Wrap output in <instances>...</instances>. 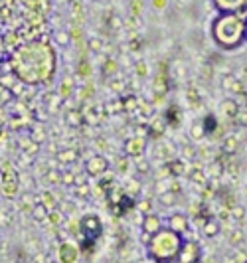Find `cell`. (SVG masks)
<instances>
[{
  "label": "cell",
  "mask_w": 247,
  "mask_h": 263,
  "mask_svg": "<svg viewBox=\"0 0 247 263\" xmlns=\"http://www.w3.org/2000/svg\"><path fill=\"white\" fill-rule=\"evenodd\" d=\"M245 40H247V20H245Z\"/></svg>",
  "instance_id": "cell-29"
},
{
  "label": "cell",
  "mask_w": 247,
  "mask_h": 263,
  "mask_svg": "<svg viewBox=\"0 0 247 263\" xmlns=\"http://www.w3.org/2000/svg\"><path fill=\"white\" fill-rule=\"evenodd\" d=\"M144 147H146V140H144L142 137H133V139H129L127 144H125V153H127L129 157H141V155L144 153Z\"/></svg>",
  "instance_id": "cell-9"
},
{
  "label": "cell",
  "mask_w": 247,
  "mask_h": 263,
  "mask_svg": "<svg viewBox=\"0 0 247 263\" xmlns=\"http://www.w3.org/2000/svg\"><path fill=\"white\" fill-rule=\"evenodd\" d=\"M206 133H204V127H202V123H198L196 127H194V133H192V137L194 139H202Z\"/></svg>",
  "instance_id": "cell-25"
},
{
  "label": "cell",
  "mask_w": 247,
  "mask_h": 263,
  "mask_svg": "<svg viewBox=\"0 0 247 263\" xmlns=\"http://www.w3.org/2000/svg\"><path fill=\"white\" fill-rule=\"evenodd\" d=\"M57 66V57L50 42L34 40L22 44L12 55V71L26 85L50 83Z\"/></svg>",
  "instance_id": "cell-1"
},
{
  "label": "cell",
  "mask_w": 247,
  "mask_h": 263,
  "mask_svg": "<svg viewBox=\"0 0 247 263\" xmlns=\"http://www.w3.org/2000/svg\"><path fill=\"white\" fill-rule=\"evenodd\" d=\"M159 229H162V222L157 214H146L144 220H142V231H146L148 236H152V233H157Z\"/></svg>",
  "instance_id": "cell-11"
},
{
  "label": "cell",
  "mask_w": 247,
  "mask_h": 263,
  "mask_svg": "<svg viewBox=\"0 0 247 263\" xmlns=\"http://www.w3.org/2000/svg\"><path fill=\"white\" fill-rule=\"evenodd\" d=\"M57 42L59 44H68L70 42V34L68 32H57Z\"/></svg>",
  "instance_id": "cell-27"
},
{
  "label": "cell",
  "mask_w": 247,
  "mask_h": 263,
  "mask_svg": "<svg viewBox=\"0 0 247 263\" xmlns=\"http://www.w3.org/2000/svg\"><path fill=\"white\" fill-rule=\"evenodd\" d=\"M237 149V137H228L224 140V151L226 153H233Z\"/></svg>",
  "instance_id": "cell-17"
},
{
  "label": "cell",
  "mask_w": 247,
  "mask_h": 263,
  "mask_svg": "<svg viewBox=\"0 0 247 263\" xmlns=\"http://www.w3.org/2000/svg\"><path fill=\"white\" fill-rule=\"evenodd\" d=\"M77 247L75 245H71V244H64L59 247V257H61V261L64 263H73L75 259H77Z\"/></svg>",
  "instance_id": "cell-12"
},
{
  "label": "cell",
  "mask_w": 247,
  "mask_h": 263,
  "mask_svg": "<svg viewBox=\"0 0 247 263\" xmlns=\"http://www.w3.org/2000/svg\"><path fill=\"white\" fill-rule=\"evenodd\" d=\"M243 263H247V259H245V261H243Z\"/></svg>",
  "instance_id": "cell-30"
},
{
  "label": "cell",
  "mask_w": 247,
  "mask_h": 263,
  "mask_svg": "<svg viewBox=\"0 0 247 263\" xmlns=\"http://www.w3.org/2000/svg\"><path fill=\"white\" fill-rule=\"evenodd\" d=\"M160 202H162V204H166V206H170L172 202H176V198H174V194H172V192H168V194H162V196H160Z\"/></svg>",
  "instance_id": "cell-21"
},
{
  "label": "cell",
  "mask_w": 247,
  "mask_h": 263,
  "mask_svg": "<svg viewBox=\"0 0 247 263\" xmlns=\"http://www.w3.org/2000/svg\"><path fill=\"white\" fill-rule=\"evenodd\" d=\"M166 123L168 125H178L180 123V111L176 105H170L168 111H166Z\"/></svg>",
  "instance_id": "cell-16"
},
{
  "label": "cell",
  "mask_w": 247,
  "mask_h": 263,
  "mask_svg": "<svg viewBox=\"0 0 247 263\" xmlns=\"http://www.w3.org/2000/svg\"><path fill=\"white\" fill-rule=\"evenodd\" d=\"M233 216H235V218H243V208H235V210H233Z\"/></svg>",
  "instance_id": "cell-28"
},
{
  "label": "cell",
  "mask_w": 247,
  "mask_h": 263,
  "mask_svg": "<svg viewBox=\"0 0 247 263\" xmlns=\"http://www.w3.org/2000/svg\"><path fill=\"white\" fill-rule=\"evenodd\" d=\"M42 206H44L48 212H50V210L55 206V200L52 198V194H50V192H46V194H44V198H42Z\"/></svg>",
  "instance_id": "cell-18"
},
{
  "label": "cell",
  "mask_w": 247,
  "mask_h": 263,
  "mask_svg": "<svg viewBox=\"0 0 247 263\" xmlns=\"http://www.w3.org/2000/svg\"><path fill=\"white\" fill-rule=\"evenodd\" d=\"M202 127H204V133L206 135H212V133L218 131V119H215L213 115H208L206 119L202 121Z\"/></svg>",
  "instance_id": "cell-14"
},
{
  "label": "cell",
  "mask_w": 247,
  "mask_h": 263,
  "mask_svg": "<svg viewBox=\"0 0 247 263\" xmlns=\"http://www.w3.org/2000/svg\"><path fill=\"white\" fill-rule=\"evenodd\" d=\"M202 259V247L198 242H184L182 249L178 253V261L180 263H200Z\"/></svg>",
  "instance_id": "cell-6"
},
{
  "label": "cell",
  "mask_w": 247,
  "mask_h": 263,
  "mask_svg": "<svg viewBox=\"0 0 247 263\" xmlns=\"http://www.w3.org/2000/svg\"><path fill=\"white\" fill-rule=\"evenodd\" d=\"M103 233V222L97 214H87L79 220V236H81V251H89Z\"/></svg>",
  "instance_id": "cell-4"
},
{
  "label": "cell",
  "mask_w": 247,
  "mask_h": 263,
  "mask_svg": "<svg viewBox=\"0 0 247 263\" xmlns=\"http://www.w3.org/2000/svg\"><path fill=\"white\" fill-rule=\"evenodd\" d=\"M212 4L220 12H243L247 8V0H212Z\"/></svg>",
  "instance_id": "cell-8"
},
{
  "label": "cell",
  "mask_w": 247,
  "mask_h": 263,
  "mask_svg": "<svg viewBox=\"0 0 247 263\" xmlns=\"http://www.w3.org/2000/svg\"><path fill=\"white\" fill-rule=\"evenodd\" d=\"M182 244H184V240L180 233L172 231L170 228H162L148 238L146 251L154 263H174V261H178Z\"/></svg>",
  "instance_id": "cell-3"
},
{
  "label": "cell",
  "mask_w": 247,
  "mask_h": 263,
  "mask_svg": "<svg viewBox=\"0 0 247 263\" xmlns=\"http://www.w3.org/2000/svg\"><path fill=\"white\" fill-rule=\"evenodd\" d=\"M131 14L133 16L142 14V0H131Z\"/></svg>",
  "instance_id": "cell-19"
},
{
  "label": "cell",
  "mask_w": 247,
  "mask_h": 263,
  "mask_svg": "<svg viewBox=\"0 0 247 263\" xmlns=\"http://www.w3.org/2000/svg\"><path fill=\"white\" fill-rule=\"evenodd\" d=\"M168 228L182 236V233L188 229V218L184 216V214H172V216L168 218Z\"/></svg>",
  "instance_id": "cell-10"
},
{
  "label": "cell",
  "mask_w": 247,
  "mask_h": 263,
  "mask_svg": "<svg viewBox=\"0 0 247 263\" xmlns=\"http://www.w3.org/2000/svg\"><path fill=\"white\" fill-rule=\"evenodd\" d=\"M109 170V160L101 155H95V157H91L87 162H85V172L89 174V176H93V178H99L103 176V174Z\"/></svg>",
  "instance_id": "cell-7"
},
{
  "label": "cell",
  "mask_w": 247,
  "mask_h": 263,
  "mask_svg": "<svg viewBox=\"0 0 247 263\" xmlns=\"http://www.w3.org/2000/svg\"><path fill=\"white\" fill-rule=\"evenodd\" d=\"M0 192L6 198H14L18 194V172L10 162H4L0 166Z\"/></svg>",
  "instance_id": "cell-5"
},
{
  "label": "cell",
  "mask_w": 247,
  "mask_h": 263,
  "mask_svg": "<svg viewBox=\"0 0 247 263\" xmlns=\"http://www.w3.org/2000/svg\"><path fill=\"white\" fill-rule=\"evenodd\" d=\"M218 231H220L218 222H215V220H206V224H204V236H206V238L218 236Z\"/></svg>",
  "instance_id": "cell-15"
},
{
  "label": "cell",
  "mask_w": 247,
  "mask_h": 263,
  "mask_svg": "<svg viewBox=\"0 0 247 263\" xmlns=\"http://www.w3.org/2000/svg\"><path fill=\"white\" fill-rule=\"evenodd\" d=\"M170 170H172V174L176 172V174H180L182 170H184V164L180 162V160H176V162H170Z\"/></svg>",
  "instance_id": "cell-24"
},
{
  "label": "cell",
  "mask_w": 247,
  "mask_h": 263,
  "mask_svg": "<svg viewBox=\"0 0 247 263\" xmlns=\"http://www.w3.org/2000/svg\"><path fill=\"white\" fill-rule=\"evenodd\" d=\"M210 34L215 46L231 52L245 42V18L235 12H220L212 22Z\"/></svg>",
  "instance_id": "cell-2"
},
{
  "label": "cell",
  "mask_w": 247,
  "mask_h": 263,
  "mask_svg": "<svg viewBox=\"0 0 247 263\" xmlns=\"http://www.w3.org/2000/svg\"><path fill=\"white\" fill-rule=\"evenodd\" d=\"M152 6L157 10H164L168 6V0H152Z\"/></svg>",
  "instance_id": "cell-23"
},
{
  "label": "cell",
  "mask_w": 247,
  "mask_h": 263,
  "mask_svg": "<svg viewBox=\"0 0 247 263\" xmlns=\"http://www.w3.org/2000/svg\"><path fill=\"white\" fill-rule=\"evenodd\" d=\"M48 214H50V212H46V208H44V206H38V208L34 210V216H36L38 220H44V218H48Z\"/></svg>",
  "instance_id": "cell-22"
},
{
  "label": "cell",
  "mask_w": 247,
  "mask_h": 263,
  "mask_svg": "<svg viewBox=\"0 0 247 263\" xmlns=\"http://www.w3.org/2000/svg\"><path fill=\"white\" fill-rule=\"evenodd\" d=\"M91 71H89V64H87V60H81V66H77V75H89Z\"/></svg>",
  "instance_id": "cell-20"
},
{
  "label": "cell",
  "mask_w": 247,
  "mask_h": 263,
  "mask_svg": "<svg viewBox=\"0 0 247 263\" xmlns=\"http://www.w3.org/2000/svg\"><path fill=\"white\" fill-rule=\"evenodd\" d=\"M235 119H237V121H239L243 127H247V111H239Z\"/></svg>",
  "instance_id": "cell-26"
},
{
  "label": "cell",
  "mask_w": 247,
  "mask_h": 263,
  "mask_svg": "<svg viewBox=\"0 0 247 263\" xmlns=\"http://www.w3.org/2000/svg\"><path fill=\"white\" fill-rule=\"evenodd\" d=\"M222 113H224V117H228V119H235L237 113H239L237 101H231V99L224 101V103H222Z\"/></svg>",
  "instance_id": "cell-13"
}]
</instances>
